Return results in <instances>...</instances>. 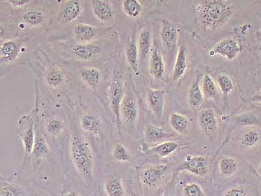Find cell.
<instances>
[{"label":"cell","instance_id":"obj_6","mask_svg":"<svg viewBox=\"0 0 261 196\" xmlns=\"http://www.w3.org/2000/svg\"><path fill=\"white\" fill-rule=\"evenodd\" d=\"M124 88L122 80L118 76L113 77L109 88V101L112 113L118 122H120V108L123 97Z\"/></svg>","mask_w":261,"mask_h":196},{"label":"cell","instance_id":"obj_9","mask_svg":"<svg viewBox=\"0 0 261 196\" xmlns=\"http://www.w3.org/2000/svg\"><path fill=\"white\" fill-rule=\"evenodd\" d=\"M198 124L202 132L209 138L213 139L218 130V120L215 112L211 108L200 111L198 115Z\"/></svg>","mask_w":261,"mask_h":196},{"label":"cell","instance_id":"obj_35","mask_svg":"<svg viewBox=\"0 0 261 196\" xmlns=\"http://www.w3.org/2000/svg\"><path fill=\"white\" fill-rule=\"evenodd\" d=\"M179 149V144L174 141H164L151 147L150 151L162 158L171 156Z\"/></svg>","mask_w":261,"mask_h":196},{"label":"cell","instance_id":"obj_17","mask_svg":"<svg viewBox=\"0 0 261 196\" xmlns=\"http://www.w3.org/2000/svg\"><path fill=\"white\" fill-rule=\"evenodd\" d=\"M22 41L20 39H11L2 42L0 48V57L2 64L10 63L16 59L20 52Z\"/></svg>","mask_w":261,"mask_h":196},{"label":"cell","instance_id":"obj_40","mask_svg":"<svg viewBox=\"0 0 261 196\" xmlns=\"http://www.w3.org/2000/svg\"><path fill=\"white\" fill-rule=\"evenodd\" d=\"M223 196H251L250 191L242 185L233 186L225 190Z\"/></svg>","mask_w":261,"mask_h":196},{"label":"cell","instance_id":"obj_33","mask_svg":"<svg viewBox=\"0 0 261 196\" xmlns=\"http://www.w3.org/2000/svg\"><path fill=\"white\" fill-rule=\"evenodd\" d=\"M45 16L42 11L38 9H30L22 14L21 22L23 24L31 26L33 27H39L45 22Z\"/></svg>","mask_w":261,"mask_h":196},{"label":"cell","instance_id":"obj_5","mask_svg":"<svg viewBox=\"0 0 261 196\" xmlns=\"http://www.w3.org/2000/svg\"><path fill=\"white\" fill-rule=\"evenodd\" d=\"M179 172H188L195 176L205 177L209 172V160L203 156L188 155L178 168Z\"/></svg>","mask_w":261,"mask_h":196},{"label":"cell","instance_id":"obj_41","mask_svg":"<svg viewBox=\"0 0 261 196\" xmlns=\"http://www.w3.org/2000/svg\"><path fill=\"white\" fill-rule=\"evenodd\" d=\"M14 8H23L24 7L29 6L33 2L32 0H9L7 1Z\"/></svg>","mask_w":261,"mask_h":196},{"label":"cell","instance_id":"obj_29","mask_svg":"<svg viewBox=\"0 0 261 196\" xmlns=\"http://www.w3.org/2000/svg\"><path fill=\"white\" fill-rule=\"evenodd\" d=\"M239 162L236 158L223 156L219 161L218 167L221 176L229 178L237 174L239 170Z\"/></svg>","mask_w":261,"mask_h":196},{"label":"cell","instance_id":"obj_22","mask_svg":"<svg viewBox=\"0 0 261 196\" xmlns=\"http://www.w3.org/2000/svg\"><path fill=\"white\" fill-rule=\"evenodd\" d=\"M140 62H144L152 50V34L150 30H141L137 39Z\"/></svg>","mask_w":261,"mask_h":196},{"label":"cell","instance_id":"obj_36","mask_svg":"<svg viewBox=\"0 0 261 196\" xmlns=\"http://www.w3.org/2000/svg\"><path fill=\"white\" fill-rule=\"evenodd\" d=\"M113 159L116 162L125 163L132 160V154L129 149L122 143H116L111 152Z\"/></svg>","mask_w":261,"mask_h":196},{"label":"cell","instance_id":"obj_4","mask_svg":"<svg viewBox=\"0 0 261 196\" xmlns=\"http://www.w3.org/2000/svg\"><path fill=\"white\" fill-rule=\"evenodd\" d=\"M168 166L165 164L148 165L140 172V180L142 184L148 188H157L162 183Z\"/></svg>","mask_w":261,"mask_h":196},{"label":"cell","instance_id":"obj_16","mask_svg":"<svg viewBox=\"0 0 261 196\" xmlns=\"http://www.w3.org/2000/svg\"><path fill=\"white\" fill-rule=\"evenodd\" d=\"M148 71L150 76L155 79H162L165 71L164 60L157 45L153 46L149 58Z\"/></svg>","mask_w":261,"mask_h":196},{"label":"cell","instance_id":"obj_2","mask_svg":"<svg viewBox=\"0 0 261 196\" xmlns=\"http://www.w3.org/2000/svg\"><path fill=\"white\" fill-rule=\"evenodd\" d=\"M69 156L79 177L90 186L94 178V154L89 142L83 135L71 134Z\"/></svg>","mask_w":261,"mask_h":196},{"label":"cell","instance_id":"obj_24","mask_svg":"<svg viewBox=\"0 0 261 196\" xmlns=\"http://www.w3.org/2000/svg\"><path fill=\"white\" fill-rule=\"evenodd\" d=\"M103 189L106 196H125V188L122 180L117 176H109L105 179Z\"/></svg>","mask_w":261,"mask_h":196},{"label":"cell","instance_id":"obj_47","mask_svg":"<svg viewBox=\"0 0 261 196\" xmlns=\"http://www.w3.org/2000/svg\"><path fill=\"white\" fill-rule=\"evenodd\" d=\"M260 56H261V47L260 48Z\"/></svg>","mask_w":261,"mask_h":196},{"label":"cell","instance_id":"obj_37","mask_svg":"<svg viewBox=\"0 0 261 196\" xmlns=\"http://www.w3.org/2000/svg\"><path fill=\"white\" fill-rule=\"evenodd\" d=\"M64 123L60 118H50L45 123V132L50 136H60L64 132Z\"/></svg>","mask_w":261,"mask_h":196},{"label":"cell","instance_id":"obj_34","mask_svg":"<svg viewBox=\"0 0 261 196\" xmlns=\"http://www.w3.org/2000/svg\"><path fill=\"white\" fill-rule=\"evenodd\" d=\"M122 9L129 18L137 19L143 13V7L138 0H123Z\"/></svg>","mask_w":261,"mask_h":196},{"label":"cell","instance_id":"obj_1","mask_svg":"<svg viewBox=\"0 0 261 196\" xmlns=\"http://www.w3.org/2000/svg\"><path fill=\"white\" fill-rule=\"evenodd\" d=\"M196 17L205 31H216L227 24L235 11L234 4L225 0H202L195 6Z\"/></svg>","mask_w":261,"mask_h":196},{"label":"cell","instance_id":"obj_14","mask_svg":"<svg viewBox=\"0 0 261 196\" xmlns=\"http://www.w3.org/2000/svg\"><path fill=\"white\" fill-rule=\"evenodd\" d=\"M100 29L94 26L79 23L74 26L73 34L74 38L79 43H89L94 42L99 36Z\"/></svg>","mask_w":261,"mask_h":196},{"label":"cell","instance_id":"obj_21","mask_svg":"<svg viewBox=\"0 0 261 196\" xmlns=\"http://www.w3.org/2000/svg\"><path fill=\"white\" fill-rule=\"evenodd\" d=\"M79 74L82 81L90 90H97L101 81V73L99 69L94 67H83L79 70Z\"/></svg>","mask_w":261,"mask_h":196},{"label":"cell","instance_id":"obj_28","mask_svg":"<svg viewBox=\"0 0 261 196\" xmlns=\"http://www.w3.org/2000/svg\"><path fill=\"white\" fill-rule=\"evenodd\" d=\"M261 143V129L260 128H249L242 134L241 139L242 148L249 150Z\"/></svg>","mask_w":261,"mask_h":196},{"label":"cell","instance_id":"obj_42","mask_svg":"<svg viewBox=\"0 0 261 196\" xmlns=\"http://www.w3.org/2000/svg\"><path fill=\"white\" fill-rule=\"evenodd\" d=\"M251 101L255 103V104L261 105V88L258 90L251 97Z\"/></svg>","mask_w":261,"mask_h":196},{"label":"cell","instance_id":"obj_26","mask_svg":"<svg viewBox=\"0 0 261 196\" xmlns=\"http://www.w3.org/2000/svg\"><path fill=\"white\" fill-rule=\"evenodd\" d=\"M169 125L174 132L182 135L190 134L191 128H192V123L188 117L178 113H173L171 114L169 118Z\"/></svg>","mask_w":261,"mask_h":196},{"label":"cell","instance_id":"obj_38","mask_svg":"<svg viewBox=\"0 0 261 196\" xmlns=\"http://www.w3.org/2000/svg\"><path fill=\"white\" fill-rule=\"evenodd\" d=\"M216 83L220 90L224 95H228L234 88L231 78L227 75L221 74L216 78Z\"/></svg>","mask_w":261,"mask_h":196},{"label":"cell","instance_id":"obj_7","mask_svg":"<svg viewBox=\"0 0 261 196\" xmlns=\"http://www.w3.org/2000/svg\"><path fill=\"white\" fill-rule=\"evenodd\" d=\"M160 39L163 48L167 55H173L178 47V32L176 28L169 21L163 20L160 31Z\"/></svg>","mask_w":261,"mask_h":196},{"label":"cell","instance_id":"obj_12","mask_svg":"<svg viewBox=\"0 0 261 196\" xmlns=\"http://www.w3.org/2000/svg\"><path fill=\"white\" fill-rule=\"evenodd\" d=\"M72 52L74 57L79 61L90 62L99 57L101 48L95 42L79 43L72 47Z\"/></svg>","mask_w":261,"mask_h":196},{"label":"cell","instance_id":"obj_32","mask_svg":"<svg viewBox=\"0 0 261 196\" xmlns=\"http://www.w3.org/2000/svg\"><path fill=\"white\" fill-rule=\"evenodd\" d=\"M200 87L205 99L216 100L218 99V86L208 74L204 75L200 81Z\"/></svg>","mask_w":261,"mask_h":196},{"label":"cell","instance_id":"obj_30","mask_svg":"<svg viewBox=\"0 0 261 196\" xmlns=\"http://www.w3.org/2000/svg\"><path fill=\"white\" fill-rule=\"evenodd\" d=\"M125 53L128 64L134 73L138 76L140 73L139 55L137 42L135 41V39H133L125 46Z\"/></svg>","mask_w":261,"mask_h":196},{"label":"cell","instance_id":"obj_31","mask_svg":"<svg viewBox=\"0 0 261 196\" xmlns=\"http://www.w3.org/2000/svg\"><path fill=\"white\" fill-rule=\"evenodd\" d=\"M204 101V97L202 94L200 81L199 78L196 79L191 85L188 93V102L191 108L197 109L202 106Z\"/></svg>","mask_w":261,"mask_h":196},{"label":"cell","instance_id":"obj_25","mask_svg":"<svg viewBox=\"0 0 261 196\" xmlns=\"http://www.w3.org/2000/svg\"><path fill=\"white\" fill-rule=\"evenodd\" d=\"M67 76L64 70L58 67H51L46 70L45 80L46 85L54 89L61 87L66 81Z\"/></svg>","mask_w":261,"mask_h":196},{"label":"cell","instance_id":"obj_46","mask_svg":"<svg viewBox=\"0 0 261 196\" xmlns=\"http://www.w3.org/2000/svg\"><path fill=\"white\" fill-rule=\"evenodd\" d=\"M257 2L258 4H259L261 5V1H258Z\"/></svg>","mask_w":261,"mask_h":196},{"label":"cell","instance_id":"obj_27","mask_svg":"<svg viewBox=\"0 0 261 196\" xmlns=\"http://www.w3.org/2000/svg\"><path fill=\"white\" fill-rule=\"evenodd\" d=\"M51 150L47 141L42 135H36V142L31 155L34 160H48L50 158Z\"/></svg>","mask_w":261,"mask_h":196},{"label":"cell","instance_id":"obj_19","mask_svg":"<svg viewBox=\"0 0 261 196\" xmlns=\"http://www.w3.org/2000/svg\"><path fill=\"white\" fill-rule=\"evenodd\" d=\"M80 127L84 132L94 136L99 134L101 123L99 116L94 112H88L80 118Z\"/></svg>","mask_w":261,"mask_h":196},{"label":"cell","instance_id":"obj_39","mask_svg":"<svg viewBox=\"0 0 261 196\" xmlns=\"http://www.w3.org/2000/svg\"><path fill=\"white\" fill-rule=\"evenodd\" d=\"M182 192L183 196H206L202 186L195 183L186 184L183 188Z\"/></svg>","mask_w":261,"mask_h":196},{"label":"cell","instance_id":"obj_13","mask_svg":"<svg viewBox=\"0 0 261 196\" xmlns=\"http://www.w3.org/2000/svg\"><path fill=\"white\" fill-rule=\"evenodd\" d=\"M93 15L97 20L111 22L115 18V11L110 2L106 0H93L90 2Z\"/></svg>","mask_w":261,"mask_h":196},{"label":"cell","instance_id":"obj_10","mask_svg":"<svg viewBox=\"0 0 261 196\" xmlns=\"http://www.w3.org/2000/svg\"><path fill=\"white\" fill-rule=\"evenodd\" d=\"M138 117V106L134 97L125 94L120 108V120L125 125H132Z\"/></svg>","mask_w":261,"mask_h":196},{"label":"cell","instance_id":"obj_44","mask_svg":"<svg viewBox=\"0 0 261 196\" xmlns=\"http://www.w3.org/2000/svg\"><path fill=\"white\" fill-rule=\"evenodd\" d=\"M256 36H257L258 40L261 43V29L256 33Z\"/></svg>","mask_w":261,"mask_h":196},{"label":"cell","instance_id":"obj_18","mask_svg":"<svg viewBox=\"0 0 261 196\" xmlns=\"http://www.w3.org/2000/svg\"><path fill=\"white\" fill-rule=\"evenodd\" d=\"M83 12V6L81 1L71 0L65 3L60 14V23L67 24L73 22L81 16Z\"/></svg>","mask_w":261,"mask_h":196},{"label":"cell","instance_id":"obj_15","mask_svg":"<svg viewBox=\"0 0 261 196\" xmlns=\"http://www.w3.org/2000/svg\"><path fill=\"white\" fill-rule=\"evenodd\" d=\"M167 90L162 89H149L147 92V100L151 111L158 118H162L164 113Z\"/></svg>","mask_w":261,"mask_h":196},{"label":"cell","instance_id":"obj_11","mask_svg":"<svg viewBox=\"0 0 261 196\" xmlns=\"http://www.w3.org/2000/svg\"><path fill=\"white\" fill-rule=\"evenodd\" d=\"M0 196H37L30 189L16 183L11 178L0 179Z\"/></svg>","mask_w":261,"mask_h":196},{"label":"cell","instance_id":"obj_45","mask_svg":"<svg viewBox=\"0 0 261 196\" xmlns=\"http://www.w3.org/2000/svg\"><path fill=\"white\" fill-rule=\"evenodd\" d=\"M258 173L259 174V176L261 177V162L260 163L259 166L258 168Z\"/></svg>","mask_w":261,"mask_h":196},{"label":"cell","instance_id":"obj_3","mask_svg":"<svg viewBox=\"0 0 261 196\" xmlns=\"http://www.w3.org/2000/svg\"><path fill=\"white\" fill-rule=\"evenodd\" d=\"M18 135L22 141L24 155L27 157H29L32 153L36 139L34 118L25 116L20 119Z\"/></svg>","mask_w":261,"mask_h":196},{"label":"cell","instance_id":"obj_43","mask_svg":"<svg viewBox=\"0 0 261 196\" xmlns=\"http://www.w3.org/2000/svg\"><path fill=\"white\" fill-rule=\"evenodd\" d=\"M62 196H82L81 193L78 192L77 191L71 190V189H70V190L65 191V192L63 193Z\"/></svg>","mask_w":261,"mask_h":196},{"label":"cell","instance_id":"obj_20","mask_svg":"<svg viewBox=\"0 0 261 196\" xmlns=\"http://www.w3.org/2000/svg\"><path fill=\"white\" fill-rule=\"evenodd\" d=\"M188 67V48L186 44L179 46L177 53L175 63H174L172 81L176 82L183 78Z\"/></svg>","mask_w":261,"mask_h":196},{"label":"cell","instance_id":"obj_8","mask_svg":"<svg viewBox=\"0 0 261 196\" xmlns=\"http://www.w3.org/2000/svg\"><path fill=\"white\" fill-rule=\"evenodd\" d=\"M241 46L234 39L231 37L225 38L217 43L213 48L209 51L211 57L219 55L227 58L228 61H233L236 59L241 53Z\"/></svg>","mask_w":261,"mask_h":196},{"label":"cell","instance_id":"obj_23","mask_svg":"<svg viewBox=\"0 0 261 196\" xmlns=\"http://www.w3.org/2000/svg\"><path fill=\"white\" fill-rule=\"evenodd\" d=\"M144 139L148 143H158L164 142L172 135L168 134L166 130L155 125H146L144 128Z\"/></svg>","mask_w":261,"mask_h":196}]
</instances>
